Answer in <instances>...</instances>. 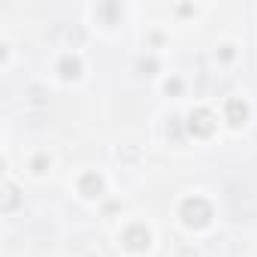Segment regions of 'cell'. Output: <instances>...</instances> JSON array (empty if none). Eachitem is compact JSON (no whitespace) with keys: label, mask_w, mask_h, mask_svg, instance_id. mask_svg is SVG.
<instances>
[{"label":"cell","mask_w":257,"mask_h":257,"mask_svg":"<svg viewBox=\"0 0 257 257\" xmlns=\"http://www.w3.org/2000/svg\"><path fill=\"white\" fill-rule=\"evenodd\" d=\"M182 221L188 227H206L212 221V206L203 197H188L182 203Z\"/></svg>","instance_id":"6da1fadb"},{"label":"cell","mask_w":257,"mask_h":257,"mask_svg":"<svg viewBox=\"0 0 257 257\" xmlns=\"http://www.w3.org/2000/svg\"><path fill=\"white\" fill-rule=\"evenodd\" d=\"M188 131L194 137H212V131H215V115L209 109H194L188 115Z\"/></svg>","instance_id":"7a4b0ae2"},{"label":"cell","mask_w":257,"mask_h":257,"mask_svg":"<svg viewBox=\"0 0 257 257\" xmlns=\"http://www.w3.org/2000/svg\"><path fill=\"white\" fill-rule=\"evenodd\" d=\"M149 242H152V233H149L143 224H134V227L124 230V245L131 248V251H146Z\"/></svg>","instance_id":"3957f363"},{"label":"cell","mask_w":257,"mask_h":257,"mask_svg":"<svg viewBox=\"0 0 257 257\" xmlns=\"http://www.w3.org/2000/svg\"><path fill=\"white\" fill-rule=\"evenodd\" d=\"M79 191H82L85 197H100V194H103V179H100L97 173H85V176L79 179Z\"/></svg>","instance_id":"277c9868"},{"label":"cell","mask_w":257,"mask_h":257,"mask_svg":"<svg viewBox=\"0 0 257 257\" xmlns=\"http://www.w3.org/2000/svg\"><path fill=\"white\" fill-rule=\"evenodd\" d=\"M248 118V106H245V100H227V121L233 124V127H239L242 121Z\"/></svg>","instance_id":"5b68a950"},{"label":"cell","mask_w":257,"mask_h":257,"mask_svg":"<svg viewBox=\"0 0 257 257\" xmlns=\"http://www.w3.org/2000/svg\"><path fill=\"white\" fill-rule=\"evenodd\" d=\"M58 70H61V76H64V79H76V76L82 73V61H79V58H73V55H67V58H61Z\"/></svg>","instance_id":"8992f818"},{"label":"cell","mask_w":257,"mask_h":257,"mask_svg":"<svg viewBox=\"0 0 257 257\" xmlns=\"http://www.w3.org/2000/svg\"><path fill=\"white\" fill-rule=\"evenodd\" d=\"M16 203H19V197H16V188H13V185H7V203H4V209L10 212Z\"/></svg>","instance_id":"52a82bcc"},{"label":"cell","mask_w":257,"mask_h":257,"mask_svg":"<svg viewBox=\"0 0 257 257\" xmlns=\"http://www.w3.org/2000/svg\"><path fill=\"white\" fill-rule=\"evenodd\" d=\"M182 91V79H170L167 82V94H179Z\"/></svg>","instance_id":"ba28073f"},{"label":"cell","mask_w":257,"mask_h":257,"mask_svg":"<svg viewBox=\"0 0 257 257\" xmlns=\"http://www.w3.org/2000/svg\"><path fill=\"white\" fill-rule=\"evenodd\" d=\"M31 167H34V173H43V170L49 167V161H46V158H34V164H31Z\"/></svg>","instance_id":"9c48e42d"}]
</instances>
